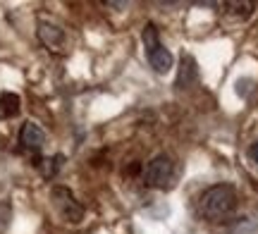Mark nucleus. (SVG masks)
I'll return each mask as SVG.
<instances>
[{
	"label": "nucleus",
	"mask_w": 258,
	"mask_h": 234,
	"mask_svg": "<svg viewBox=\"0 0 258 234\" xmlns=\"http://www.w3.org/2000/svg\"><path fill=\"white\" fill-rule=\"evenodd\" d=\"M237 208V191L230 184H215L206 189L199 198V213L208 222H222L234 213Z\"/></svg>",
	"instance_id": "obj_1"
},
{
	"label": "nucleus",
	"mask_w": 258,
	"mask_h": 234,
	"mask_svg": "<svg viewBox=\"0 0 258 234\" xmlns=\"http://www.w3.org/2000/svg\"><path fill=\"white\" fill-rule=\"evenodd\" d=\"M175 175H177L175 160L170 158V155H165V153L156 155V158H153L146 165V170H144V179H146L148 187H153V189H167V187H172Z\"/></svg>",
	"instance_id": "obj_2"
},
{
	"label": "nucleus",
	"mask_w": 258,
	"mask_h": 234,
	"mask_svg": "<svg viewBox=\"0 0 258 234\" xmlns=\"http://www.w3.org/2000/svg\"><path fill=\"white\" fill-rule=\"evenodd\" d=\"M50 198H53L57 213H60V217H62L64 222H72V225H77V222H82V220H84L82 203L74 198V194L67 187H53Z\"/></svg>",
	"instance_id": "obj_3"
},
{
	"label": "nucleus",
	"mask_w": 258,
	"mask_h": 234,
	"mask_svg": "<svg viewBox=\"0 0 258 234\" xmlns=\"http://www.w3.org/2000/svg\"><path fill=\"white\" fill-rule=\"evenodd\" d=\"M19 143L27 150H41L43 143H46V131L38 127L36 122H24L22 129H19Z\"/></svg>",
	"instance_id": "obj_4"
},
{
	"label": "nucleus",
	"mask_w": 258,
	"mask_h": 234,
	"mask_svg": "<svg viewBox=\"0 0 258 234\" xmlns=\"http://www.w3.org/2000/svg\"><path fill=\"white\" fill-rule=\"evenodd\" d=\"M38 38L50 50H60L64 46V31L60 27H55V24H50V22H41L38 24Z\"/></svg>",
	"instance_id": "obj_5"
},
{
	"label": "nucleus",
	"mask_w": 258,
	"mask_h": 234,
	"mask_svg": "<svg viewBox=\"0 0 258 234\" xmlns=\"http://www.w3.org/2000/svg\"><path fill=\"white\" fill-rule=\"evenodd\" d=\"M148 62H151V67L156 69L158 74H165V72H170L172 69V65H175V57H172V53L167 50L163 43L158 48H153V50H148Z\"/></svg>",
	"instance_id": "obj_6"
},
{
	"label": "nucleus",
	"mask_w": 258,
	"mask_h": 234,
	"mask_svg": "<svg viewBox=\"0 0 258 234\" xmlns=\"http://www.w3.org/2000/svg\"><path fill=\"white\" fill-rule=\"evenodd\" d=\"M19 105H22V101H19L17 94H12V91H3V94H0V117L10 120V117L19 115Z\"/></svg>",
	"instance_id": "obj_7"
},
{
	"label": "nucleus",
	"mask_w": 258,
	"mask_h": 234,
	"mask_svg": "<svg viewBox=\"0 0 258 234\" xmlns=\"http://www.w3.org/2000/svg\"><path fill=\"white\" fill-rule=\"evenodd\" d=\"M194 79H196V65H194V60L189 55L182 57V67H179V76H177V86L179 89H186V86L191 84Z\"/></svg>",
	"instance_id": "obj_8"
},
{
	"label": "nucleus",
	"mask_w": 258,
	"mask_h": 234,
	"mask_svg": "<svg viewBox=\"0 0 258 234\" xmlns=\"http://www.w3.org/2000/svg\"><path fill=\"white\" fill-rule=\"evenodd\" d=\"M141 41H144V48L148 50H153V48L160 46V38H158V27L153 22H148L146 27H144V34H141Z\"/></svg>",
	"instance_id": "obj_9"
},
{
	"label": "nucleus",
	"mask_w": 258,
	"mask_h": 234,
	"mask_svg": "<svg viewBox=\"0 0 258 234\" xmlns=\"http://www.w3.org/2000/svg\"><path fill=\"white\" fill-rule=\"evenodd\" d=\"M41 163H43V165H41V172H43L46 177H55L57 170L62 168L64 155H53V158H46V160H41Z\"/></svg>",
	"instance_id": "obj_10"
},
{
	"label": "nucleus",
	"mask_w": 258,
	"mask_h": 234,
	"mask_svg": "<svg viewBox=\"0 0 258 234\" xmlns=\"http://www.w3.org/2000/svg\"><path fill=\"white\" fill-rule=\"evenodd\" d=\"M225 8L230 15H237V17H249L251 10H253V3H225Z\"/></svg>",
	"instance_id": "obj_11"
},
{
	"label": "nucleus",
	"mask_w": 258,
	"mask_h": 234,
	"mask_svg": "<svg viewBox=\"0 0 258 234\" xmlns=\"http://www.w3.org/2000/svg\"><path fill=\"white\" fill-rule=\"evenodd\" d=\"M249 158L258 165V141H256V143H251V148H249Z\"/></svg>",
	"instance_id": "obj_12"
}]
</instances>
